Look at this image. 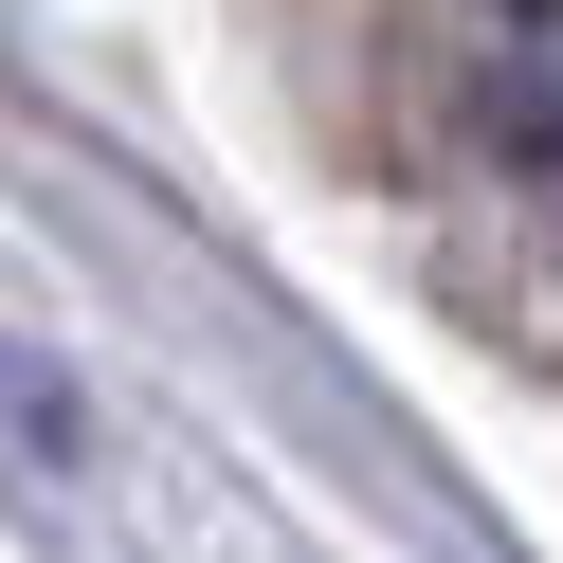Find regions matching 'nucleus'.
I'll use <instances>...</instances> for the list:
<instances>
[{"label": "nucleus", "instance_id": "obj_1", "mask_svg": "<svg viewBox=\"0 0 563 563\" xmlns=\"http://www.w3.org/2000/svg\"><path fill=\"white\" fill-rule=\"evenodd\" d=\"M0 454H19V473H74V382H55L37 345H0Z\"/></svg>", "mask_w": 563, "mask_h": 563}, {"label": "nucleus", "instance_id": "obj_2", "mask_svg": "<svg viewBox=\"0 0 563 563\" xmlns=\"http://www.w3.org/2000/svg\"><path fill=\"white\" fill-rule=\"evenodd\" d=\"M509 19H545V0H509Z\"/></svg>", "mask_w": 563, "mask_h": 563}]
</instances>
